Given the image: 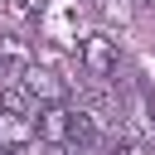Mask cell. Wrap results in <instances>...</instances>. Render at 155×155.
Returning a JSON list of instances; mask_svg holds the SVG:
<instances>
[{
  "label": "cell",
  "instance_id": "obj_1",
  "mask_svg": "<svg viewBox=\"0 0 155 155\" xmlns=\"http://www.w3.org/2000/svg\"><path fill=\"white\" fill-rule=\"evenodd\" d=\"M39 29H44L48 44L78 48V44L92 34V24H87V0H48L44 15H39Z\"/></svg>",
  "mask_w": 155,
  "mask_h": 155
},
{
  "label": "cell",
  "instance_id": "obj_2",
  "mask_svg": "<svg viewBox=\"0 0 155 155\" xmlns=\"http://www.w3.org/2000/svg\"><path fill=\"white\" fill-rule=\"evenodd\" d=\"M78 58H82V68H87L92 78H116V73H121V44H116V34H107V29H92V34L78 44Z\"/></svg>",
  "mask_w": 155,
  "mask_h": 155
},
{
  "label": "cell",
  "instance_id": "obj_3",
  "mask_svg": "<svg viewBox=\"0 0 155 155\" xmlns=\"http://www.w3.org/2000/svg\"><path fill=\"white\" fill-rule=\"evenodd\" d=\"M19 82L29 87V97L44 107V102H68V82L53 73V68H39V63H29L24 73H19Z\"/></svg>",
  "mask_w": 155,
  "mask_h": 155
},
{
  "label": "cell",
  "instance_id": "obj_4",
  "mask_svg": "<svg viewBox=\"0 0 155 155\" xmlns=\"http://www.w3.org/2000/svg\"><path fill=\"white\" fill-rule=\"evenodd\" d=\"M34 63L29 44L15 39V34H0V82H19V73Z\"/></svg>",
  "mask_w": 155,
  "mask_h": 155
},
{
  "label": "cell",
  "instance_id": "obj_5",
  "mask_svg": "<svg viewBox=\"0 0 155 155\" xmlns=\"http://www.w3.org/2000/svg\"><path fill=\"white\" fill-rule=\"evenodd\" d=\"M29 140H34V116H24V111H15V107L0 102V145L5 150H19Z\"/></svg>",
  "mask_w": 155,
  "mask_h": 155
},
{
  "label": "cell",
  "instance_id": "obj_6",
  "mask_svg": "<svg viewBox=\"0 0 155 155\" xmlns=\"http://www.w3.org/2000/svg\"><path fill=\"white\" fill-rule=\"evenodd\" d=\"M131 111H136L140 131H145V136H155V97H150V92H140V97L131 102Z\"/></svg>",
  "mask_w": 155,
  "mask_h": 155
},
{
  "label": "cell",
  "instance_id": "obj_7",
  "mask_svg": "<svg viewBox=\"0 0 155 155\" xmlns=\"http://www.w3.org/2000/svg\"><path fill=\"white\" fill-rule=\"evenodd\" d=\"M97 15H107V19H116V24H126L131 19V0H87Z\"/></svg>",
  "mask_w": 155,
  "mask_h": 155
},
{
  "label": "cell",
  "instance_id": "obj_8",
  "mask_svg": "<svg viewBox=\"0 0 155 155\" xmlns=\"http://www.w3.org/2000/svg\"><path fill=\"white\" fill-rule=\"evenodd\" d=\"M111 155H150V150H145V140H136V136H121V140L111 145Z\"/></svg>",
  "mask_w": 155,
  "mask_h": 155
},
{
  "label": "cell",
  "instance_id": "obj_9",
  "mask_svg": "<svg viewBox=\"0 0 155 155\" xmlns=\"http://www.w3.org/2000/svg\"><path fill=\"white\" fill-rule=\"evenodd\" d=\"M44 5H48V0H10V10H15V15H29V19H39Z\"/></svg>",
  "mask_w": 155,
  "mask_h": 155
},
{
  "label": "cell",
  "instance_id": "obj_10",
  "mask_svg": "<svg viewBox=\"0 0 155 155\" xmlns=\"http://www.w3.org/2000/svg\"><path fill=\"white\" fill-rule=\"evenodd\" d=\"M140 5H145V10H155V0H140Z\"/></svg>",
  "mask_w": 155,
  "mask_h": 155
},
{
  "label": "cell",
  "instance_id": "obj_11",
  "mask_svg": "<svg viewBox=\"0 0 155 155\" xmlns=\"http://www.w3.org/2000/svg\"><path fill=\"white\" fill-rule=\"evenodd\" d=\"M0 155H15V150H5V145H0Z\"/></svg>",
  "mask_w": 155,
  "mask_h": 155
}]
</instances>
